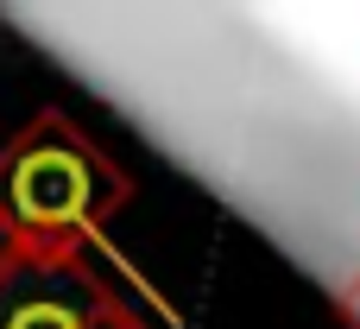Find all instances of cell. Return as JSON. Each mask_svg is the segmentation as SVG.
Here are the masks:
<instances>
[{
    "mask_svg": "<svg viewBox=\"0 0 360 329\" xmlns=\"http://www.w3.org/2000/svg\"><path fill=\"white\" fill-rule=\"evenodd\" d=\"M120 197V171L57 114L32 120L0 159V216L32 254H57L70 235H89Z\"/></svg>",
    "mask_w": 360,
    "mask_h": 329,
    "instance_id": "obj_1",
    "label": "cell"
},
{
    "mask_svg": "<svg viewBox=\"0 0 360 329\" xmlns=\"http://www.w3.org/2000/svg\"><path fill=\"white\" fill-rule=\"evenodd\" d=\"M25 254H32V247H25V241H19V235H13V222H6V216H0V279H6V273H13V266H19V260H25Z\"/></svg>",
    "mask_w": 360,
    "mask_h": 329,
    "instance_id": "obj_2",
    "label": "cell"
}]
</instances>
